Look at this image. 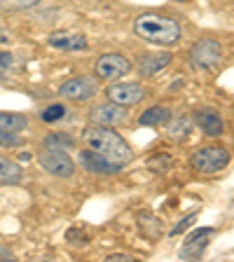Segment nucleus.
Here are the masks:
<instances>
[{"mask_svg": "<svg viewBox=\"0 0 234 262\" xmlns=\"http://www.w3.org/2000/svg\"><path fill=\"white\" fill-rule=\"evenodd\" d=\"M82 138H84L89 150L98 152L101 157L110 159V162L120 164V166H126V164L134 159V150H131L129 143H126L113 126L94 124V126H89V129H84Z\"/></svg>", "mask_w": 234, "mask_h": 262, "instance_id": "1", "label": "nucleus"}, {"mask_svg": "<svg viewBox=\"0 0 234 262\" xmlns=\"http://www.w3.org/2000/svg\"><path fill=\"white\" fill-rule=\"evenodd\" d=\"M134 33L145 42L159 45V47H171L180 40L183 31L174 16L159 14V12H143L134 19Z\"/></svg>", "mask_w": 234, "mask_h": 262, "instance_id": "2", "label": "nucleus"}, {"mask_svg": "<svg viewBox=\"0 0 234 262\" xmlns=\"http://www.w3.org/2000/svg\"><path fill=\"white\" fill-rule=\"evenodd\" d=\"M229 164V150L225 145H208V147H199L195 150L190 157V166L197 173L211 176L223 171Z\"/></svg>", "mask_w": 234, "mask_h": 262, "instance_id": "3", "label": "nucleus"}, {"mask_svg": "<svg viewBox=\"0 0 234 262\" xmlns=\"http://www.w3.org/2000/svg\"><path fill=\"white\" fill-rule=\"evenodd\" d=\"M38 164L42 166V171H47L49 176H56V178H71L75 173V162L61 147H45L38 155Z\"/></svg>", "mask_w": 234, "mask_h": 262, "instance_id": "4", "label": "nucleus"}, {"mask_svg": "<svg viewBox=\"0 0 234 262\" xmlns=\"http://www.w3.org/2000/svg\"><path fill=\"white\" fill-rule=\"evenodd\" d=\"M98 94V80L94 75H75L68 77L66 82H61L59 87V96L68 98V101H75V103H82V101H89Z\"/></svg>", "mask_w": 234, "mask_h": 262, "instance_id": "5", "label": "nucleus"}, {"mask_svg": "<svg viewBox=\"0 0 234 262\" xmlns=\"http://www.w3.org/2000/svg\"><path fill=\"white\" fill-rule=\"evenodd\" d=\"M190 61L195 68L211 71L213 66H218L220 61H223V45L213 38L199 40V42H195V47L190 49Z\"/></svg>", "mask_w": 234, "mask_h": 262, "instance_id": "6", "label": "nucleus"}, {"mask_svg": "<svg viewBox=\"0 0 234 262\" xmlns=\"http://www.w3.org/2000/svg\"><path fill=\"white\" fill-rule=\"evenodd\" d=\"M96 77L98 80H105V82H113V80H120L124 77L126 73L131 71V61L126 56L117 54V52H108V54H101L96 59Z\"/></svg>", "mask_w": 234, "mask_h": 262, "instance_id": "7", "label": "nucleus"}, {"mask_svg": "<svg viewBox=\"0 0 234 262\" xmlns=\"http://www.w3.org/2000/svg\"><path fill=\"white\" fill-rule=\"evenodd\" d=\"M108 101L129 108V105H138L145 98V87L138 82H110V87L105 89Z\"/></svg>", "mask_w": 234, "mask_h": 262, "instance_id": "8", "label": "nucleus"}, {"mask_svg": "<svg viewBox=\"0 0 234 262\" xmlns=\"http://www.w3.org/2000/svg\"><path fill=\"white\" fill-rule=\"evenodd\" d=\"M80 166H84V169L89 171V173H98V176H113V173H120L124 166H120V164L110 162V159L101 157L98 152H94V150H82L80 152Z\"/></svg>", "mask_w": 234, "mask_h": 262, "instance_id": "9", "label": "nucleus"}, {"mask_svg": "<svg viewBox=\"0 0 234 262\" xmlns=\"http://www.w3.org/2000/svg\"><path fill=\"white\" fill-rule=\"evenodd\" d=\"M47 45L61 52H80L87 49V38L77 31H52L47 35Z\"/></svg>", "mask_w": 234, "mask_h": 262, "instance_id": "10", "label": "nucleus"}, {"mask_svg": "<svg viewBox=\"0 0 234 262\" xmlns=\"http://www.w3.org/2000/svg\"><path fill=\"white\" fill-rule=\"evenodd\" d=\"M195 122H197V126L211 138H218L225 134L223 117H220L218 110H213V108H199L195 113Z\"/></svg>", "mask_w": 234, "mask_h": 262, "instance_id": "11", "label": "nucleus"}, {"mask_svg": "<svg viewBox=\"0 0 234 262\" xmlns=\"http://www.w3.org/2000/svg\"><path fill=\"white\" fill-rule=\"evenodd\" d=\"M92 122L94 124H103V126H115L120 124V122L126 120V110L122 108V105L113 103V101H108V103H101L96 105V108L92 110Z\"/></svg>", "mask_w": 234, "mask_h": 262, "instance_id": "12", "label": "nucleus"}, {"mask_svg": "<svg viewBox=\"0 0 234 262\" xmlns=\"http://www.w3.org/2000/svg\"><path fill=\"white\" fill-rule=\"evenodd\" d=\"M211 234H213L211 227H199V229H195V232H192V234L185 239L183 248H180V257H192V260L202 257V253L206 251L208 236H211Z\"/></svg>", "mask_w": 234, "mask_h": 262, "instance_id": "13", "label": "nucleus"}, {"mask_svg": "<svg viewBox=\"0 0 234 262\" xmlns=\"http://www.w3.org/2000/svg\"><path fill=\"white\" fill-rule=\"evenodd\" d=\"M169 63H171V54H143L138 59V73L143 77H153Z\"/></svg>", "mask_w": 234, "mask_h": 262, "instance_id": "14", "label": "nucleus"}, {"mask_svg": "<svg viewBox=\"0 0 234 262\" xmlns=\"http://www.w3.org/2000/svg\"><path fill=\"white\" fill-rule=\"evenodd\" d=\"M24 178V169L14 159L0 155V185H16Z\"/></svg>", "mask_w": 234, "mask_h": 262, "instance_id": "15", "label": "nucleus"}, {"mask_svg": "<svg viewBox=\"0 0 234 262\" xmlns=\"http://www.w3.org/2000/svg\"><path fill=\"white\" fill-rule=\"evenodd\" d=\"M171 122V110L164 105H153L138 117V124L143 126H164Z\"/></svg>", "mask_w": 234, "mask_h": 262, "instance_id": "16", "label": "nucleus"}, {"mask_svg": "<svg viewBox=\"0 0 234 262\" xmlns=\"http://www.w3.org/2000/svg\"><path fill=\"white\" fill-rule=\"evenodd\" d=\"M26 126H28L26 115H22V113H0V129L19 134V131H24Z\"/></svg>", "mask_w": 234, "mask_h": 262, "instance_id": "17", "label": "nucleus"}, {"mask_svg": "<svg viewBox=\"0 0 234 262\" xmlns=\"http://www.w3.org/2000/svg\"><path fill=\"white\" fill-rule=\"evenodd\" d=\"M40 5V0H0V10L3 12H22Z\"/></svg>", "mask_w": 234, "mask_h": 262, "instance_id": "18", "label": "nucleus"}, {"mask_svg": "<svg viewBox=\"0 0 234 262\" xmlns=\"http://www.w3.org/2000/svg\"><path fill=\"white\" fill-rule=\"evenodd\" d=\"M42 122H47V124H54V122H59V120H63L66 117V105L63 103H52V105H47V108L42 110Z\"/></svg>", "mask_w": 234, "mask_h": 262, "instance_id": "19", "label": "nucleus"}, {"mask_svg": "<svg viewBox=\"0 0 234 262\" xmlns=\"http://www.w3.org/2000/svg\"><path fill=\"white\" fill-rule=\"evenodd\" d=\"M22 145H24V138L19 134L0 129V147H22Z\"/></svg>", "mask_w": 234, "mask_h": 262, "instance_id": "20", "label": "nucleus"}, {"mask_svg": "<svg viewBox=\"0 0 234 262\" xmlns=\"http://www.w3.org/2000/svg\"><path fill=\"white\" fill-rule=\"evenodd\" d=\"M73 145V138L71 136H61V134H52V136L45 138V147H71Z\"/></svg>", "mask_w": 234, "mask_h": 262, "instance_id": "21", "label": "nucleus"}, {"mask_svg": "<svg viewBox=\"0 0 234 262\" xmlns=\"http://www.w3.org/2000/svg\"><path fill=\"white\" fill-rule=\"evenodd\" d=\"M12 61H14V59H12L10 52H0V68H10Z\"/></svg>", "mask_w": 234, "mask_h": 262, "instance_id": "22", "label": "nucleus"}, {"mask_svg": "<svg viewBox=\"0 0 234 262\" xmlns=\"http://www.w3.org/2000/svg\"><path fill=\"white\" fill-rule=\"evenodd\" d=\"M108 260H131L129 255H108Z\"/></svg>", "mask_w": 234, "mask_h": 262, "instance_id": "23", "label": "nucleus"}, {"mask_svg": "<svg viewBox=\"0 0 234 262\" xmlns=\"http://www.w3.org/2000/svg\"><path fill=\"white\" fill-rule=\"evenodd\" d=\"M0 255H5V257H7V260H12V253H10V251H7V248H0Z\"/></svg>", "mask_w": 234, "mask_h": 262, "instance_id": "24", "label": "nucleus"}, {"mask_svg": "<svg viewBox=\"0 0 234 262\" xmlns=\"http://www.w3.org/2000/svg\"><path fill=\"white\" fill-rule=\"evenodd\" d=\"M176 3H187V0H176Z\"/></svg>", "mask_w": 234, "mask_h": 262, "instance_id": "25", "label": "nucleus"}]
</instances>
